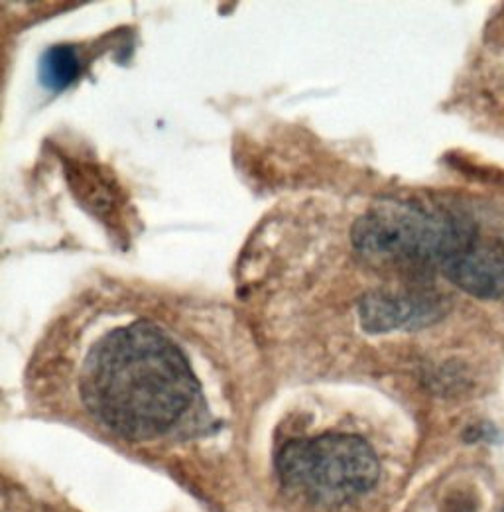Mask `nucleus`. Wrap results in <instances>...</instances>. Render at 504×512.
<instances>
[{
    "label": "nucleus",
    "instance_id": "1",
    "mask_svg": "<svg viewBox=\"0 0 504 512\" xmlns=\"http://www.w3.org/2000/svg\"><path fill=\"white\" fill-rule=\"evenodd\" d=\"M79 390L95 420L121 438L142 442L172 430L201 388L180 345L156 323L136 320L95 343Z\"/></svg>",
    "mask_w": 504,
    "mask_h": 512
},
{
    "label": "nucleus",
    "instance_id": "6",
    "mask_svg": "<svg viewBox=\"0 0 504 512\" xmlns=\"http://www.w3.org/2000/svg\"><path fill=\"white\" fill-rule=\"evenodd\" d=\"M504 512V511H503Z\"/></svg>",
    "mask_w": 504,
    "mask_h": 512
},
{
    "label": "nucleus",
    "instance_id": "3",
    "mask_svg": "<svg viewBox=\"0 0 504 512\" xmlns=\"http://www.w3.org/2000/svg\"><path fill=\"white\" fill-rule=\"evenodd\" d=\"M475 235L463 217L416 201H384L353 229L355 245L367 255L440 268Z\"/></svg>",
    "mask_w": 504,
    "mask_h": 512
},
{
    "label": "nucleus",
    "instance_id": "5",
    "mask_svg": "<svg viewBox=\"0 0 504 512\" xmlns=\"http://www.w3.org/2000/svg\"><path fill=\"white\" fill-rule=\"evenodd\" d=\"M79 75V58L67 46H56L48 50L40 64L42 83L50 89H65Z\"/></svg>",
    "mask_w": 504,
    "mask_h": 512
},
{
    "label": "nucleus",
    "instance_id": "2",
    "mask_svg": "<svg viewBox=\"0 0 504 512\" xmlns=\"http://www.w3.org/2000/svg\"><path fill=\"white\" fill-rule=\"evenodd\" d=\"M282 483L321 507H341L369 493L380 475L377 453L363 438L323 434L292 440L276 455Z\"/></svg>",
    "mask_w": 504,
    "mask_h": 512
},
{
    "label": "nucleus",
    "instance_id": "4",
    "mask_svg": "<svg viewBox=\"0 0 504 512\" xmlns=\"http://www.w3.org/2000/svg\"><path fill=\"white\" fill-rule=\"evenodd\" d=\"M441 272L473 298L503 302L504 243L475 235L441 266Z\"/></svg>",
    "mask_w": 504,
    "mask_h": 512
}]
</instances>
